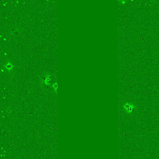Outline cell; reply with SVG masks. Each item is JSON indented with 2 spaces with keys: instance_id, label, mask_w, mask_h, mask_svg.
<instances>
[{
  "instance_id": "1",
  "label": "cell",
  "mask_w": 159,
  "mask_h": 159,
  "mask_svg": "<svg viewBox=\"0 0 159 159\" xmlns=\"http://www.w3.org/2000/svg\"><path fill=\"white\" fill-rule=\"evenodd\" d=\"M134 107L133 105L129 103H125L123 106L124 110L126 112L129 114H131L132 112Z\"/></svg>"
}]
</instances>
